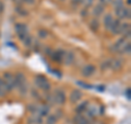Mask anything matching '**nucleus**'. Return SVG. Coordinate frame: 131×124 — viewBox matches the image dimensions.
Here are the masks:
<instances>
[{"label":"nucleus","mask_w":131,"mask_h":124,"mask_svg":"<svg viewBox=\"0 0 131 124\" xmlns=\"http://www.w3.org/2000/svg\"><path fill=\"white\" fill-rule=\"evenodd\" d=\"M83 0H72V2L74 3V5H79V3H82Z\"/></svg>","instance_id":"obj_41"},{"label":"nucleus","mask_w":131,"mask_h":124,"mask_svg":"<svg viewBox=\"0 0 131 124\" xmlns=\"http://www.w3.org/2000/svg\"><path fill=\"white\" fill-rule=\"evenodd\" d=\"M128 42L129 41H127L125 38H121L115 44H113V46H110V51L115 53V54H122V51H124V48Z\"/></svg>","instance_id":"obj_4"},{"label":"nucleus","mask_w":131,"mask_h":124,"mask_svg":"<svg viewBox=\"0 0 131 124\" xmlns=\"http://www.w3.org/2000/svg\"><path fill=\"white\" fill-rule=\"evenodd\" d=\"M88 105H89V101H83L82 103H80L79 105L75 107V112L77 113H83V112H85Z\"/></svg>","instance_id":"obj_23"},{"label":"nucleus","mask_w":131,"mask_h":124,"mask_svg":"<svg viewBox=\"0 0 131 124\" xmlns=\"http://www.w3.org/2000/svg\"><path fill=\"white\" fill-rule=\"evenodd\" d=\"M94 73H95V66L94 65H85L84 67H82L81 69V75L83 77H91L94 75Z\"/></svg>","instance_id":"obj_9"},{"label":"nucleus","mask_w":131,"mask_h":124,"mask_svg":"<svg viewBox=\"0 0 131 124\" xmlns=\"http://www.w3.org/2000/svg\"><path fill=\"white\" fill-rule=\"evenodd\" d=\"M66 98H67L66 97V92L60 88L56 89L54 91V94H52V100H54V103H56V104H58V105L64 104Z\"/></svg>","instance_id":"obj_5"},{"label":"nucleus","mask_w":131,"mask_h":124,"mask_svg":"<svg viewBox=\"0 0 131 124\" xmlns=\"http://www.w3.org/2000/svg\"><path fill=\"white\" fill-rule=\"evenodd\" d=\"M2 80H3V82H5L7 92H10L13 89H15V78H14L13 74H11L9 72L5 73L3 76H2Z\"/></svg>","instance_id":"obj_2"},{"label":"nucleus","mask_w":131,"mask_h":124,"mask_svg":"<svg viewBox=\"0 0 131 124\" xmlns=\"http://www.w3.org/2000/svg\"><path fill=\"white\" fill-rule=\"evenodd\" d=\"M110 65H112V59H106L104 61H102L101 64V69L106 72V70H108L110 68Z\"/></svg>","instance_id":"obj_24"},{"label":"nucleus","mask_w":131,"mask_h":124,"mask_svg":"<svg viewBox=\"0 0 131 124\" xmlns=\"http://www.w3.org/2000/svg\"><path fill=\"white\" fill-rule=\"evenodd\" d=\"M22 1L27 3V5H34L35 3V0H22Z\"/></svg>","instance_id":"obj_38"},{"label":"nucleus","mask_w":131,"mask_h":124,"mask_svg":"<svg viewBox=\"0 0 131 124\" xmlns=\"http://www.w3.org/2000/svg\"><path fill=\"white\" fill-rule=\"evenodd\" d=\"M3 10H5V5H3V2L0 0V14L3 12Z\"/></svg>","instance_id":"obj_37"},{"label":"nucleus","mask_w":131,"mask_h":124,"mask_svg":"<svg viewBox=\"0 0 131 124\" xmlns=\"http://www.w3.org/2000/svg\"><path fill=\"white\" fill-rule=\"evenodd\" d=\"M48 34H49L48 31L44 30V29H40V30H38V32H37V35H38L39 39H46L48 36Z\"/></svg>","instance_id":"obj_27"},{"label":"nucleus","mask_w":131,"mask_h":124,"mask_svg":"<svg viewBox=\"0 0 131 124\" xmlns=\"http://www.w3.org/2000/svg\"><path fill=\"white\" fill-rule=\"evenodd\" d=\"M115 13L117 15V19L119 20H129L131 18V11L130 8H119V9L115 10Z\"/></svg>","instance_id":"obj_6"},{"label":"nucleus","mask_w":131,"mask_h":124,"mask_svg":"<svg viewBox=\"0 0 131 124\" xmlns=\"http://www.w3.org/2000/svg\"><path fill=\"white\" fill-rule=\"evenodd\" d=\"M97 90H98V91H104V90H105V86H97Z\"/></svg>","instance_id":"obj_40"},{"label":"nucleus","mask_w":131,"mask_h":124,"mask_svg":"<svg viewBox=\"0 0 131 124\" xmlns=\"http://www.w3.org/2000/svg\"><path fill=\"white\" fill-rule=\"evenodd\" d=\"M122 66H124V59L122 58H114L112 59V65H110V68L114 69L115 72H117V70H120L122 68Z\"/></svg>","instance_id":"obj_15"},{"label":"nucleus","mask_w":131,"mask_h":124,"mask_svg":"<svg viewBox=\"0 0 131 124\" xmlns=\"http://www.w3.org/2000/svg\"><path fill=\"white\" fill-rule=\"evenodd\" d=\"M126 97L128 100H130V98H131V89L130 88H127L126 90Z\"/></svg>","instance_id":"obj_36"},{"label":"nucleus","mask_w":131,"mask_h":124,"mask_svg":"<svg viewBox=\"0 0 131 124\" xmlns=\"http://www.w3.org/2000/svg\"><path fill=\"white\" fill-rule=\"evenodd\" d=\"M15 11L18 12L20 15H22V16H25V15L28 14V12H27L25 9H24V8H21V7H18V8L15 9Z\"/></svg>","instance_id":"obj_29"},{"label":"nucleus","mask_w":131,"mask_h":124,"mask_svg":"<svg viewBox=\"0 0 131 124\" xmlns=\"http://www.w3.org/2000/svg\"><path fill=\"white\" fill-rule=\"evenodd\" d=\"M100 21H98L97 18H93L90 22V29L92 30V32H97L100 30Z\"/></svg>","instance_id":"obj_21"},{"label":"nucleus","mask_w":131,"mask_h":124,"mask_svg":"<svg viewBox=\"0 0 131 124\" xmlns=\"http://www.w3.org/2000/svg\"><path fill=\"white\" fill-rule=\"evenodd\" d=\"M120 25H121V21L119 19H114L113 20V23L109 28V31L113 33L115 35H118L119 34V31H120Z\"/></svg>","instance_id":"obj_13"},{"label":"nucleus","mask_w":131,"mask_h":124,"mask_svg":"<svg viewBox=\"0 0 131 124\" xmlns=\"http://www.w3.org/2000/svg\"><path fill=\"white\" fill-rule=\"evenodd\" d=\"M21 41L23 42V44H24V46L25 47H32L33 46V38L30 34H26Z\"/></svg>","instance_id":"obj_22"},{"label":"nucleus","mask_w":131,"mask_h":124,"mask_svg":"<svg viewBox=\"0 0 131 124\" xmlns=\"http://www.w3.org/2000/svg\"><path fill=\"white\" fill-rule=\"evenodd\" d=\"M45 52H46V54H47V55H49V56H51V54H52L51 48H49V47H47L46 49H45Z\"/></svg>","instance_id":"obj_39"},{"label":"nucleus","mask_w":131,"mask_h":124,"mask_svg":"<svg viewBox=\"0 0 131 124\" xmlns=\"http://www.w3.org/2000/svg\"><path fill=\"white\" fill-rule=\"evenodd\" d=\"M31 93L33 94V96H34L35 99H40V96H39V94H37V91H36L35 89H33L32 91H31Z\"/></svg>","instance_id":"obj_34"},{"label":"nucleus","mask_w":131,"mask_h":124,"mask_svg":"<svg viewBox=\"0 0 131 124\" xmlns=\"http://www.w3.org/2000/svg\"><path fill=\"white\" fill-rule=\"evenodd\" d=\"M58 119L55 117V114H49L47 115V120H46V123L47 124H56Z\"/></svg>","instance_id":"obj_26"},{"label":"nucleus","mask_w":131,"mask_h":124,"mask_svg":"<svg viewBox=\"0 0 131 124\" xmlns=\"http://www.w3.org/2000/svg\"><path fill=\"white\" fill-rule=\"evenodd\" d=\"M75 61V55L72 51H69V52H64V55H63V59H62V64L66 66H70Z\"/></svg>","instance_id":"obj_8"},{"label":"nucleus","mask_w":131,"mask_h":124,"mask_svg":"<svg viewBox=\"0 0 131 124\" xmlns=\"http://www.w3.org/2000/svg\"><path fill=\"white\" fill-rule=\"evenodd\" d=\"M14 78H15V88H18L19 92L22 96H25L28 91V85L25 75L21 72H18L14 75Z\"/></svg>","instance_id":"obj_1"},{"label":"nucleus","mask_w":131,"mask_h":124,"mask_svg":"<svg viewBox=\"0 0 131 124\" xmlns=\"http://www.w3.org/2000/svg\"><path fill=\"white\" fill-rule=\"evenodd\" d=\"M78 85H80V86H82V87H84L85 89H92V88H93V86L88 85V84H85V82H81V81H78Z\"/></svg>","instance_id":"obj_32"},{"label":"nucleus","mask_w":131,"mask_h":124,"mask_svg":"<svg viewBox=\"0 0 131 124\" xmlns=\"http://www.w3.org/2000/svg\"><path fill=\"white\" fill-rule=\"evenodd\" d=\"M114 3V8L115 10L116 9H119V8H122L124 7V0H114V1H112Z\"/></svg>","instance_id":"obj_28"},{"label":"nucleus","mask_w":131,"mask_h":124,"mask_svg":"<svg viewBox=\"0 0 131 124\" xmlns=\"http://www.w3.org/2000/svg\"><path fill=\"white\" fill-rule=\"evenodd\" d=\"M6 93H7V89H6L5 82H3L2 78L0 77V97H5Z\"/></svg>","instance_id":"obj_25"},{"label":"nucleus","mask_w":131,"mask_h":124,"mask_svg":"<svg viewBox=\"0 0 131 124\" xmlns=\"http://www.w3.org/2000/svg\"><path fill=\"white\" fill-rule=\"evenodd\" d=\"M113 0H100V3L101 5H103V6H107L109 5V3H112Z\"/></svg>","instance_id":"obj_33"},{"label":"nucleus","mask_w":131,"mask_h":124,"mask_svg":"<svg viewBox=\"0 0 131 124\" xmlns=\"http://www.w3.org/2000/svg\"><path fill=\"white\" fill-rule=\"evenodd\" d=\"M119 34H122V38H125L126 40H130L131 32H130V24L129 23H121Z\"/></svg>","instance_id":"obj_10"},{"label":"nucleus","mask_w":131,"mask_h":124,"mask_svg":"<svg viewBox=\"0 0 131 124\" xmlns=\"http://www.w3.org/2000/svg\"><path fill=\"white\" fill-rule=\"evenodd\" d=\"M64 52L63 49H57V51H52V54H51V58L56 63H62V59H63V55H64Z\"/></svg>","instance_id":"obj_12"},{"label":"nucleus","mask_w":131,"mask_h":124,"mask_svg":"<svg viewBox=\"0 0 131 124\" xmlns=\"http://www.w3.org/2000/svg\"><path fill=\"white\" fill-rule=\"evenodd\" d=\"M130 53H131V44H130V42H128V43H127V45L125 46L124 51H122V54L130 55Z\"/></svg>","instance_id":"obj_30"},{"label":"nucleus","mask_w":131,"mask_h":124,"mask_svg":"<svg viewBox=\"0 0 131 124\" xmlns=\"http://www.w3.org/2000/svg\"><path fill=\"white\" fill-rule=\"evenodd\" d=\"M85 112H86L89 118H94V117H96V115L100 114V110H97L96 107H94V105H88Z\"/></svg>","instance_id":"obj_19"},{"label":"nucleus","mask_w":131,"mask_h":124,"mask_svg":"<svg viewBox=\"0 0 131 124\" xmlns=\"http://www.w3.org/2000/svg\"><path fill=\"white\" fill-rule=\"evenodd\" d=\"M104 11H105V6L98 3V5L94 6L93 10H92V13H93V15L95 16V18H98V16H101L102 14L104 13Z\"/></svg>","instance_id":"obj_17"},{"label":"nucleus","mask_w":131,"mask_h":124,"mask_svg":"<svg viewBox=\"0 0 131 124\" xmlns=\"http://www.w3.org/2000/svg\"><path fill=\"white\" fill-rule=\"evenodd\" d=\"M82 92L80 91L79 89H74V90H72L71 93H70V101L71 103H77V102H79L81 99H82Z\"/></svg>","instance_id":"obj_14"},{"label":"nucleus","mask_w":131,"mask_h":124,"mask_svg":"<svg viewBox=\"0 0 131 124\" xmlns=\"http://www.w3.org/2000/svg\"><path fill=\"white\" fill-rule=\"evenodd\" d=\"M73 124H90L86 117H84L82 113H77L73 117Z\"/></svg>","instance_id":"obj_16"},{"label":"nucleus","mask_w":131,"mask_h":124,"mask_svg":"<svg viewBox=\"0 0 131 124\" xmlns=\"http://www.w3.org/2000/svg\"><path fill=\"white\" fill-rule=\"evenodd\" d=\"M27 122L30 124H43V118L38 114H31V117H28Z\"/></svg>","instance_id":"obj_18"},{"label":"nucleus","mask_w":131,"mask_h":124,"mask_svg":"<svg viewBox=\"0 0 131 124\" xmlns=\"http://www.w3.org/2000/svg\"><path fill=\"white\" fill-rule=\"evenodd\" d=\"M93 2H94V0H83V1H82V3H83V5L86 8L91 7L93 5Z\"/></svg>","instance_id":"obj_31"},{"label":"nucleus","mask_w":131,"mask_h":124,"mask_svg":"<svg viewBox=\"0 0 131 124\" xmlns=\"http://www.w3.org/2000/svg\"><path fill=\"white\" fill-rule=\"evenodd\" d=\"M35 85L39 90H43V91H48L51 87L50 82L48 81L47 78L42 75H38L35 77Z\"/></svg>","instance_id":"obj_3"},{"label":"nucleus","mask_w":131,"mask_h":124,"mask_svg":"<svg viewBox=\"0 0 131 124\" xmlns=\"http://www.w3.org/2000/svg\"><path fill=\"white\" fill-rule=\"evenodd\" d=\"M113 15L112 14H106L104 16V20H103V24H104V28H105V30H107L109 31V28L110 25H112V23H113Z\"/></svg>","instance_id":"obj_20"},{"label":"nucleus","mask_w":131,"mask_h":124,"mask_svg":"<svg viewBox=\"0 0 131 124\" xmlns=\"http://www.w3.org/2000/svg\"><path fill=\"white\" fill-rule=\"evenodd\" d=\"M55 117L57 119H60L61 117H62V111H61V110H57L56 113H55Z\"/></svg>","instance_id":"obj_35"},{"label":"nucleus","mask_w":131,"mask_h":124,"mask_svg":"<svg viewBox=\"0 0 131 124\" xmlns=\"http://www.w3.org/2000/svg\"><path fill=\"white\" fill-rule=\"evenodd\" d=\"M14 30L20 40H22L26 34H28V29L24 23H16L14 26Z\"/></svg>","instance_id":"obj_7"},{"label":"nucleus","mask_w":131,"mask_h":124,"mask_svg":"<svg viewBox=\"0 0 131 124\" xmlns=\"http://www.w3.org/2000/svg\"><path fill=\"white\" fill-rule=\"evenodd\" d=\"M49 112H50V108H49L47 104H42V105L37 104V109H36L35 114H38L42 118H44V117H47Z\"/></svg>","instance_id":"obj_11"}]
</instances>
